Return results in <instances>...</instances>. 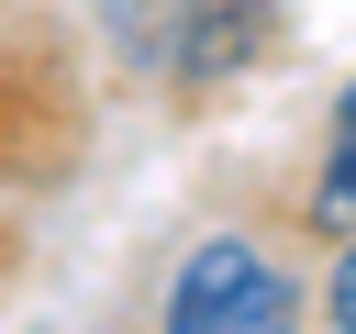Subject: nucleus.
Returning <instances> with one entry per match:
<instances>
[{"mask_svg": "<svg viewBox=\"0 0 356 334\" xmlns=\"http://www.w3.org/2000/svg\"><path fill=\"white\" fill-rule=\"evenodd\" d=\"M156 334H300V278H289V256L256 245V234H200V245L167 267Z\"/></svg>", "mask_w": 356, "mask_h": 334, "instance_id": "f03ea898", "label": "nucleus"}, {"mask_svg": "<svg viewBox=\"0 0 356 334\" xmlns=\"http://www.w3.org/2000/svg\"><path fill=\"white\" fill-rule=\"evenodd\" d=\"M289 33L278 0H111V56L167 89H222Z\"/></svg>", "mask_w": 356, "mask_h": 334, "instance_id": "f257e3e1", "label": "nucleus"}, {"mask_svg": "<svg viewBox=\"0 0 356 334\" xmlns=\"http://www.w3.org/2000/svg\"><path fill=\"white\" fill-rule=\"evenodd\" d=\"M323 312H334V334H356V234H345V256H334V278H323Z\"/></svg>", "mask_w": 356, "mask_h": 334, "instance_id": "20e7f679", "label": "nucleus"}, {"mask_svg": "<svg viewBox=\"0 0 356 334\" xmlns=\"http://www.w3.org/2000/svg\"><path fill=\"white\" fill-rule=\"evenodd\" d=\"M312 223L323 234H356V89L334 100L323 122V167H312Z\"/></svg>", "mask_w": 356, "mask_h": 334, "instance_id": "7ed1b4c3", "label": "nucleus"}]
</instances>
